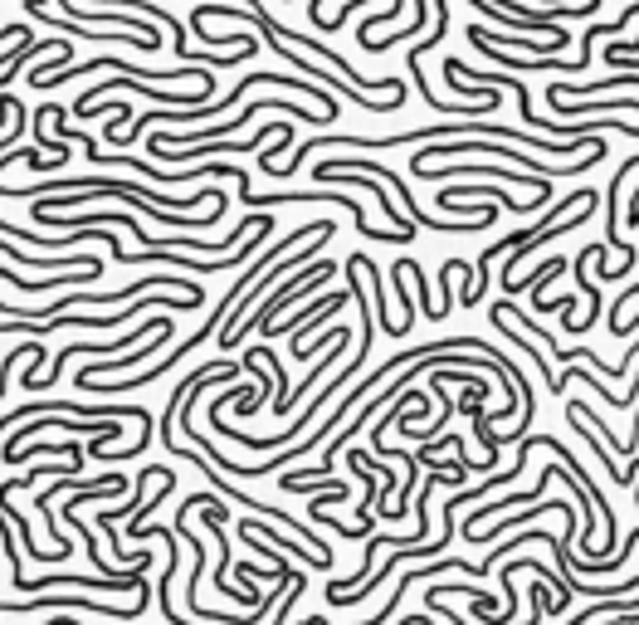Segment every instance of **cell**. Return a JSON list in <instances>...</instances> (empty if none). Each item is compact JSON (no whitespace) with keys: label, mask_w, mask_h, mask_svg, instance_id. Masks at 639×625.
I'll list each match as a JSON object with an SVG mask.
<instances>
[{"label":"cell","mask_w":639,"mask_h":625,"mask_svg":"<svg viewBox=\"0 0 639 625\" xmlns=\"http://www.w3.org/2000/svg\"><path fill=\"white\" fill-rule=\"evenodd\" d=\"M332 274H338V264H332V259H312L308 269H298V274H288L284 284H279L274 294L264 298V304H259V308L249 312L245 322H239L235 332H229V338H220V347H235V342H239V338H249V332H264V328H274V318H279V312H284L288 304H298L303 294H312V288H322Z\"/></svg>","instance_id":"obj_1"},{"label":"cell","mask_w":639,"mask_h":625,"mask_svg":"<svg viewBox=\"0 0 639 625\" xmlns=\"http://www.w3.org/2000/svg\"><path fill=\"white\" fill-rule=\"evenodd\" d=\"M439 571H469V577H478V567H474V562H464V557H435V562H429V567H411V571H405V577L395 581L391 601H386V606L376 611L371 621H356V625H386V621H391V611L405 601V591H411V581H421V577H439ZM298 625H338V621H328V616H303Z\"/></svg>","instance_id":"obj_2"},{"label":"cell","mask_w":639,"mask_h":625,"mask_svg":"<svg viewBox=\"0 0 639 625\" xmlns=\"http://www.w3.org/2000/svg\"><path fill=\"white\" fill-rule=\"evenodd\" d=\"M547 196L552 191H537L528 205H518V201H508V191H498V186H439V205H445V211H459L464 201H494V205H508V215H532L537 205H547Z\"/></svg>","instance_id":"obj_3"},{"label":"cell","mask_w":639,"mask_h":625,"mask_svg":"<svg viewBox=\"0 0 639 625\" xmlns=\"http://www.w3.org/2000/svg\"><path fill=\"white\" fill-rule=\"evenodd\" d=\"M639 172V156H625L620 172L611 176V186H605V245L611 249H625V255H635L630 245H625V231H620V196H625V176Z\"/></svg>","instance_id":"obj_4"},{"label":"cell","mask_w":639,"mask_h":625,"mask_svg":"<svg viewBox=\"0 0 639 625\" xmlns=\"http://www.w3.org/2000/svg\"><path fill=\"white\" fill-rule=\"evenodd\" d=\"M171 338H176V328H162V332H156V338H146V347L128 352V357H118V362H113V367H88V372H128L132 362H146V357H152V352H162Z\"/></svg>","instance_id":"obj_5"},{"label":"cell","mask_w":639,"mask_h":625,"mask_svg":"<svg viewBox=\"0 0 639 625\" xmlns=\"http://www.w3.org/2000/svg\"><path fill=\"white\" fill-rule=\"evenodd\" d=\"M49 118H55V108H39V113H35V138H39V128H45ZM45 142L55 148V156H64V162H69V142H55V138H45Z\"/></svg>","instance_id":"obj_6"},{"label":"cell","mask_w":639,"mask_h":625,"mask_svg":"<svg viewBox=\"0 0 639 625\" xmlns=\"http://www.w3.org/2000/svg\"><path fill=\"white\" fill-rule=\"evenodd\" d=\"M639 211V186H635V196H630V215Z\"/></svg>","instance_id":"obj_7"}]
</instances>
